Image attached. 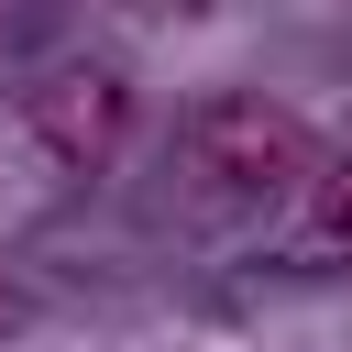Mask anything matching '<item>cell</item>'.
Segmentation results:
<instances>
[{
  "label": "cell",
  "mask_w": 352,
  "mask_h": 352,
  "mask_svg": "<svg viewBox=\"0 0 352 352\" xmlns=\"http://www.w3.org/2000/svg\"><path fill=\"white\" fill-rule=\"evenodd\" d=\"M187 176L209 209H275L297 176H308V121L253 99V88H220L187 110Z\"/></svg>",
  "instance_id": "cell-1"
},
{
  "label": "cell",
  "mask_w": 352,
  "mask_h": 352,
  "mask_svg": "<svg viewBox=\"0 0 352 352\" xmlns=\"http://www.w3.org/2000/svg\"><path fill=\"white\" fill-rule=\"evenodd\" d=\"M22 121H33V143H44L66 176H99V165L121 154V132H132V88H121L110 66H55V77L22 99Z\"/></svg>",
  "instance_id": "cell-2"
},
{
  "label": "cell",
  "mask_w": 352,
  "mask_h": 352,
  "mask_svg": "<svg viewBox=\"0 0 352 352\" xmlns=\"http://www.w3.org/2000/svg\"><path fill=\"white\" fill-rule=\"evenodd\" d=\"M308 242H319V253H352V165L319 176V198H308Z\"/></svg>",
  "instance_id": "cell-3"
}]
</instances>
